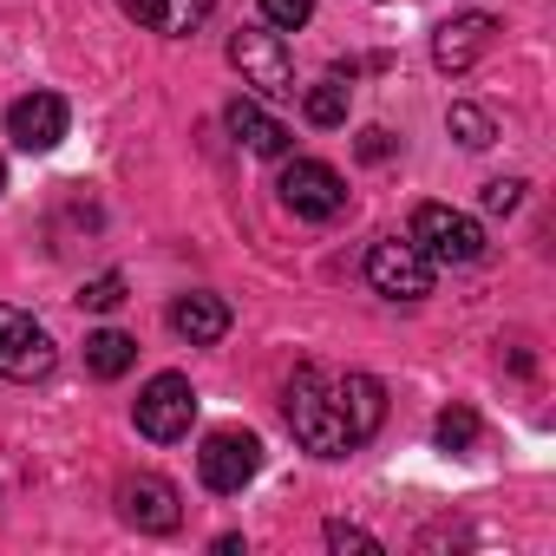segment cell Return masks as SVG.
Listing matches in <instances>:
<instances>
[{
  "label": "cell",
  "instance_id": "cell-1",
  "mask_svg": "<svg viewBox=\"0 0 556 556\" xmlns=\"http://www.w3.org/2000/svg\"><path fill=\"white\" fill-rule=\"evenodd\" d=\"M282 413H289V432L315 452V458H348L354 452V426L334 400V374L321 367H295L289 393H282Z\"/></svg>",
  "mask_w": 556,
  "mask_h": 556
},
{
  "label": "cell",
  "instance_id": "cell-2",
  "mask_svg": "<svg viewBox=\"0 0 556 556\" xmlns=\"http://www.w3.org/2000/svg\"><path fill=\"white\" fill-rule=\"evenodd\" d=\"M413 249L432 262V268H465V262H484V223L478 216H465V210H452V203H419L413 210Z\"/></svg>",
  "mask_w": 556,
  "mask_h": 556
},
{
  "label": "cell",
  "instance_id": "cell-3",
  "mask_svg": "<svg viewBox=\"0 0 556 556\" xmlns=\"http://www.w3.org/2000/svg\"><path fill=\"white\" fill-rule=\"evenodd\" d=\"M229 66L242 73V86H255V99H295V60L275 27H236Z\"/></svg>",
  "mask_w": 556,
  "mask_h": 556
},
{
  "label": "cell",
  "instance_id": "cell-4",
  "mask_svg": "<svg viewBox=\"0 0 556 556\" xmlns=\"http://www.w3.org/2000/svg\"><path fill=\"white\" fill-rule=\"evenodd\" d=\"M131 419H138V432L151 445H177L190 432V419H197V387L184 374H151L138 406H131Z\"/></svg>",
  "mask_w": 556,
  "mask_h": 556
},
{
  "label": "cell",
  "instance_id": "cell-5",
  "mask_svg": "<svg viewBox=\"0 0 556 556\" xmlns=\"http://www.w3.org/2000/svg\"><path fill=\"white\" fill-rule=\"evenodd\" d=\"M60 367V348H53V334L27 315V308H8L0 302V380H47Z\"/></svg>",
  "mask_w": 556,
  "mask_h": 556
},
{
  "label": "cell",
  "instance_id": "cell-6",
  "mask_svg": "<svg viewBox=\"0 0 556 556\" xmlns=\"http://www.w3.org/2000/svg\"><path fill=\"white\" fill-rule=\"evenodd\" d=\"M282 210H295L302 223H334L341 210H348V184H341V170L334 164H321V157H295V164H282Z\"/></svg>",
  "mask_w": 556,
  "mask_h": 556
},
{
  "label": "cell",
  "instance_id": "cell-7",
  "mask_svg": "<svg viewBox=\"0 0 556 556\" xmlns=\"http://www.w3.org/2000/svg\"><path fill=\"white\" fill-rule=\"evenodd\" d=\"M367 282H374V295H387V302H426L432 295V262L413 249V236L400 242V236H380L374 249H367Z\"/></svg>",
  "mask_w": 556,
  "mask_h": 556
},
{
  "label": "cell",
  "instance_id": "cell-8",
  "mask_svg": "<svg viewBox=\"0 0 556 556\" xmlns=\"http://www.w3.org/2000/svg\"><path fill=\"white\" fill-rule=\"evenodd\" d=\"M197 471H203V484L216 491V497H236L255 471H262V439L255 432H236V426H223V432H210L203 439V452H197Z\"/></svg>",
  "mask_w": 556,
  "mask_h": 556
},
{
  "label": "cell",
  "instance_id": "cell-9",
  "mask_svg": "<svg viewBox=\"0 0 556 556\" xmlns=\"http://www.w3.org/2000/svg\"><path fill=\"white\" fill-rule=\"evenodd\" d=\"M118 517L131 530H144V536H170L184 523V491L170 478H157V471H138V478L118 484Z\"/></svg>",
  "mask_w": 556,
  "mask_h": 556
},
{
  "label": "cell",
  "instance_id": "cell-10",
  "mask_svg": "<svg viewBox=\"0 0 556 556\" xmlns=\"http://www.w3.org/2000/svg\"><path fill=\"white\" fill-rule=\"evenodd\" d=\"M491 47H497V21L491 14H452V21L432 27V66L439 73H471Z\"/></svg>",
  "mask_w": 556,
  "mask_h": 556
},
{
  "label": "cell",
  "instance_id": "cell-11",
  "mask_svg": "<svg viewBox=\"0 0 556 556\" xmlns=\"http://www.w3.org/2000/svg\"><path fill=\"white\" fill-rule=\"evenodd\" d=\"M66 99L60 92H27V99H14L8 105V138L21 144V151H53L60 138H66Z\"/></svg>",
  "mask_w": 556,
  "mask_h": 556
},
{
  "label": "cell",
  "instance_id": "cell-12",
  "mask_svg": "<svg viewBox=\"0 0 556 556\" xmlns=\"http://www.w3.org/2000/svg\"><path fill=\"white\" fill-rule=\"evenodd\" d=\"M229 302L223 295H210V289H197V295H177L170 302V334L177 341H190V348H216L223 334H229Z\"/></svg>",
  "mask_w": 556,
  "mask_h": 556
},
{
  "label": "cell",
  "instance_id": "cell-13",
  "mask_svg": "<svg viewBox=\"0 0 556 556\" xmlns=\"http://www.w3.org/2000/svg\"><path fill=\"white\" fill-rule=\"evenodd\" d=\"M125 21H138L144 34H164V40H184L197 34L210 14H216V0H118Z\"/></svg>",
  "mask_w": 556,
  "mask_h": 556
},
{
  "label": "cell",
  "instance_id": "cell-14",
  "mask_svg": "<svg viewBox=\"0 0 556 556\" xmlns=\"http://www.w3.org/2000/svg\"><path fill=\"white\" fill-rule=\"evenodd\" d=\"M334 400H341V413L354 426V445H367L380 432V419H387V387L374 374H334Z\"/></svg>",
  "mask_w": 556,
  "mask_h": 556
},
{
  "label": "cell",
  "instance_id": "cell-15",
  "mask_svg": "<svg viewBox=\"0 0 556 556\" xmlns=\"http://www.w3.org/2000/svg\"><path fill=\"white\" fill-rule=\"evenodd\" d=\"M229 131H236V144H249L255 157H282L289 151V125H275L268 112H262V99H229Z\"/></svg>",
  "mask_w": 556,
  "mask_h": 556
},
{
  "label": "cell",
  "instance_id": "cell-16",
  "mask_svg": "<svg viewBox=\"0 0 556 556\" xmlns=\"http://www.w3.org/2000/svg\"><path fill=\"white\" fill-rule=\"evenodd\" d=\"M131 361H138V341H131V334H118V328L86 334V367H92L99 380H125V374H131Z\"/></svg>",
  "mask_w": 556,
  "mask_h": 556
},
{
  "label": "cell",
  "instance_id": "cell-17",
  "mask_svg": "<svg viewBox=\"0 0 556 556\" xmlns=\"http://www.w3.org/2000/svg\"><path fill=\"white\" fill-rule=\"evenodd\" d=\"M302 112H308V125H321V131L348 125V86H341V73L321 79V86H308V92H302Z\"/></svg>",
  "mask_w": 556,
  "mask_h": 556
},
{
  "label": "cell",
  "instance_id": "cell-18",
  "mask_svg": "<svg viewBox=\"0 0 556 556\" xmlns=\"http://www.w3.org/2000/svg\"><path fill=\"white\" fill-rule=\"evenodd\" d=\"M445 131H452L465 151H484V144H497V125H491V112H484V105H465V99L445 112Z\"/></svg>",
  "mask_w": 556,
  "mask_h": 556
},
{
  "label": "cell",
  "instance_id": "cell-19",
  "mask_svg": "<svg viewBox=\"0 0 556 556\" xmlns=\"http://www.w3.org/2000/svg\"><path fill=\"white\" fill-rule=\"evenodd\" d=\"M432 432H439L445 452H471V445H478V413H471V406H445Z\"/></svg>",
  "mask_w": 556,
  "mask_h": 556
},
{
  "label": "cell",
  "instance_id": "cell-20",
  "mask_svg": "<svg viewBox=\"0 0 556 556\" xmlns=\"http://www.w3.org/2000/svg\"><path fill=\"white\" fill-rule=\"evenodd\" d=\"M125 302V275L118 268H105V275H92V282L79 289V308H92V315H112Z\"/></svg>",
  "mask_w": 556,
  "mask_h": 556
},
{
  "label": "cell",
  "instance_id": "cell-21",
  "mask_svg": "<svg viewBox=\"0 0 556 556\" xmlns=\"http://www.w3.org/2000/svg\"><path fill=\"white\" fill-rule=\"evenodd\" d=\"M308 21H315V0H262V27H275V34H295Z\"/></svg>",
  "mask_w": 556,
  "mask_h": 556
},
{
  "label": "cell",
  "instance_id": "cell-22",
  "mask_svg": "<svg viewBox=\"0 0 556 556\" xmlns=\"http://www.w3.org/2000/svg\"><path fill=\"white\" fill-rule=\"evenodd\" d=\"M523 190H530V184H523V177H491V184H484V190H478V203H484V210H491V216H510V210H517V203H523Z\"/></svg>",
  "mask_w": 556,
  "mask_h": 556
},
{
  "label": "cell",
  "instance_id": "cell-23",
  "mask_svg": "<svg viewBox=\"0 0 556 556\" xmlns=\"http://www.w3.org/2000/svg\"><path fill=\"white\" fill-rule=\"evenodd\" d=\"M328 549H367V556H380V536H367L361 523H328Z\"/></svg>",
  "mask_w": 556,
  "mask_h": 556
},
{
  "label": "cell",
  "instance_id": "cell-24",
  "mask_svg": "<svg viewBox=\"0 0 556 556\" xmlns=\"http://www.w3.org/2000/svg\"><path fill=\"white\" fill-rule=\"evenodd\" d=\"M354 151H361V157H367V164H380V157H393V131H387V125H367V131H361V144H354Z\"/></svg>",
  "mask_w": 556,
  "mask_h": 556
},
{
  "label": "cell",
  "instance_id": "cell-25",
  "mask_svg": "<svg viewBox=\"0 0 556 556\" xmlns=\"http://www.w3.org/2000/svg\"><path fill=\"white\" fill-rule=\"evenodd\" d=\"M0 190H8V164H0Z\"/></svg>",
  "mask_w": 556,
  "mask_h": 556
}]
</instances>
